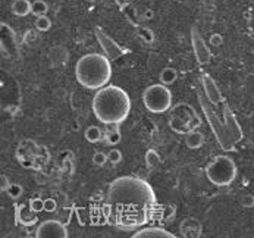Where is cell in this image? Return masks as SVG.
Returning a JSON list of instances; mask_svg holds the SVG:
<instances>
[{
	"mask_svg": "<svg viewBox=\"0 0 254 238\" xmlns=\"http://www.w3.org/2000/svg\"><path fill=\"white\" fill-rule=\"evenodd\" d=\"M156 207V194L151 185L132 175L119 176L109 185L105 213L111 223L132 229L148 222Z\"/></svg>",
	"mask_w": 254,
	"mask_h": 238,
	"instance_id": "obj_1",
	"label": "cell"
},
{
	"mask_svg": "<svg viewBox=\"0 0 254 238\" xmlns=\"http://www.w3.org/2000/svg\"><path fill=\"white\" fill-rule=\"evenodd\" d=\"M93 112L105 125H119L131 112V99L118 85H106L97 90L93 99Z\"/></svg>",
	"mask_w": 254,
	"mask_h": 238,
	"instance_id": "obj_2",
	"label": "cell"
},
{
	"mask_svg": "<svg viewBox=\"0 0 254 238\" xmlns=\"http://www.w3.org/2000/svg\"><path fill=\"white\" fill-rule=\"evenodd\" d=\"M77 81L88 90H100L112 78L111 59L100 53H88L78 59L75 66Z\"/></svg>",
	"mask_w": 254,
	"mask_h": 238,
	"instance_id": "obj_3",
	"label": "cell"
},
{
	"mask_svg": "<svg viewBox=\"0 0 254 238\" xmlns=\"http://www.w3.org/2000/svg\"><path fill=\"white\" fill-rule=\"evenodd\" d=\"M238 169L235 162L229 156H216L206 166L207 179L216 187H228L237 178Z\"/></svg>",
	"mask_w": 254,
	"mask_h": 238,
	"instance_id": "obj_4",
	"label": "cell"
},
{
	"mask_svg": "<svg viewBox=\"0 0 254 238\" xmlns=\"http://www.w3.org/2000/svg\"><path fill=\"white\" fill-rule=\"evenodd\" d=\"M143 103L151 113H165L172 106V93L165 84H153L144 90Z\"/></svg>",
	"mask_w": 254,
	"mask_h": 238,
	"instance_id": "obj_5",
	"label": "cell"
},
{
	"mask_svg": "<svg viewBox=\"0 0 254 238\" xmlns=\"http://www.w3.org/2000/svg\"><path fill=\"white\" fill-rule=\"evenodd\" d=\"M198 99L201 100L203 111H205V113H206V116H207V119H209V122L212 125V129H213V132H215V135H216V138L219 141L221 147L223 150H228V152L234 150L235 144H234L232 140L228 135V131H226L225 122L222 119V115H219L218 111L212 109L213 103L206 97V94H198Z\"/></svg>",
	"mask_w": 254,
	"mask_h": 238,
	"instance_id": "obj_6",
	"label": "cell"
},
{
	"mask_svg": "<svg viewBox=\"0 0 254 238\" xmlns=\"http://www.w3.org/2000/svg\"><path fill=\"white\" fill-rule=\"evenodd\" d=\"M190 109H191V106H188V105H179L172 111L171 128L174 131L181 132V134H188V132L194 131L197 127H200L201 121L197 116V112L194 111L191 115H188Z\"/></svg>",
	"mask_w": 254,
	"mask_h": 238,
	"instance_id": "obj_7",
	"label": "cell"
},
{
	"mask_svg": "<svg viewBox=\"0 0 254 238\" xmlns=\"http://www.w3.org/2000/svg\"><path fill=\"white\" fill-rule=\"evenodd\" d=\"M37 238H68V229L66 226L59 222L58 219H47L35 231Z\"/></svg>",
	"mask_w": 254,
	"mask_h": 238,
	"instance_id": "obj_8",
	"label": "cell"
},
{
	"mask_svg": "<svg viewBox=\"0 0 254 238\" xmlns=\"http://www.w3.org/2000/svg\"><path fill=\"white\" fill-rule=\"evenodd\" d=\"M191 43H192V50L195 55V59L200 65H207L212 59V52L209 44H206L205 38H203L197 30V27L191 28Z\"/></svg>",
	"mask_w": 254,
	"mask_h": 238,
	"instance_id": "obj_9",
	"label": "cell"
},
{
	"mask_svg": "<svg viewBox=\"0 0 254 238\" xmlns=\"http://www.w3.org/2000/svg\"><path fill=\"white\" fill-rule=\"evenodd\" d=\"M221 108H222V111H221L222 119H223V122H225L228 135H229V138L232 140V143L235 144V143H238V141L242 140V129H241V127H239V124H238L235 115L232 113V111L229 109V106L225 103V100L221 103Z\"/></svg>",
	"mask_w": 254,
	"mask_h": 238,
	"instance_id": "obj_10",
	"label": "cell"
},
{
	"mask_svg": "<svg viewBox=\"0 0 254 238\" xmlns=\"http://www.w3.org/2000/svg\"><path fill=\"white\" fill-rule=\"evenodd\" d=\"M94 31H95V37H97L98 43L101 44V49L105 50L106 56H108L111 61L118 59L119 56H122L124 50L119 47V44H116V41H113L103 30L98 28V27H97Z\"/></svg>",
	"mask_w": 254,
	"mask_h": 238,
	"instance_id": "obj_11",
	"label": "cell"
},
{
	"mask_svg": "<svg viewBox=\"0 0 254 238\" xmlns=\"http://www.w3.org/2000/svg\"><path fill=\"white\" fill-rule=\"evenodd\" d=\"M201 85H203V90H205L206 97L213 103V106H219L225 100L223 96H222V93L219 91V87H218L216 81L213 79L212 75L203 74V77H201Z\"/></svg>",
	"mask_w": 254,
	"mask_h": 238,
	"instance_id": "obj_12",
	"label": "cell"
},
{
	"mask_svg": "<svg viewBox=\"0 0 254 238\" xmlns=\"http://www.w3.org/2000/svg\"><path fill=\"white\" fill-rule=\"evenodd\" d=\"M132 238H175V234L163 229V228H158V226H151V228H144L137 231Z\"/></svg>",
	"mask_w": 254,
	"mask_h": 238,
	"instance_id": "obj_13",
	"label": "cell"
},
{
	"mask_svg": "<svg viewBox=\"0 0 254 238\" xmlns=\"http://www.w3.org/2000/svg\"><path fill=\"white\" fill-rule=\"evenodd\" d=\"M179 231L184 237H200L201 235V225L197 219L194 218H187L181 222L179 225Z\"/></svg>",
	"mask_w": 254,
	"mask_h": 238,
	"instance_id": "obj_14",
	"label": "cell"
},
{
	"mask_svg": "<svg viewBox=\"0 0 254 238\" xmlns=\"http://www.w3.org/2000/svg\"><path fill=\"white\" fill-rule=\"evenodd\" d=\"M16 221H18L21 225H24V226H30V225L37 223L38 218H37L35 212H34L30 206L27 207L25 205H21V206L18 207V210H16Z\"/></svg>",
	"mask_w": 254,
	"mask_h": 238,
	"instance_id": "obj_15",
	"label": "cell"
},
{
	"mask_svg": "<svg viewBox=\"0 0 254 238\" xmlns=\"http://www.w3.org/2000/svg\"><path fill=\"white\" fill-rule=\"evenodd\" d=\"M31 2L30 0H15L11 6V11L16 16H27L31 14Z\"/></svg>",
	"mask_w": 254,
	"mask_h": 238,
	"instance_id": "obj_16",
	"label": "cell"
},
{
	"mask_svg": "<svg viewBox=\"0 0 254 238\" xmlns=\"http://www.w3.org/2000/svg\"><path fill=\"white\" fill-rule=\"evenodd\" d=\"M203 143H205V137H203L201 132H197V131H191L187 134L185 137V144L188 149L191 150H197L203 146Z\"/></svg>",
	"mask_w": 254,
	"mask_h": 238,
	"instance_id": "obj_17",
	"label": "cell"
},
{
	"mask_svg": "<svg viewBox=\"0 0 254 238\" xmlns=\"http://www.w3.org/2000/svg\"><path fill=\"white\" fill-rule=\"evenodd\" d=\"M145 165L148 169H156L160 165V156L156 150L150 149L145 152Z\"/></svg>",
	"mask_w": 254,
	"mask_h": 238,
	"instance_id": "obj_18",
	"label": "cell"
},
{
	"mask_svg": "<svg viewBox=\"0 0 254 238\" xmlns=\"http://www.w3.org/2000/svg\"><path fill=\"white\" fill-rule=\"evenodd\" d=\"M176 79H178V74H176V71L174 68H165L160 72V82L165 84V85H171Z\"/></svg>",
	"mask_w": 254,
	"mask_h": 238,
	"instance_id": "obj_19",
	"label": "cell"
},
{
	"mask_svg": "<svg viewBox=\"0 0 254 238\" xmlns=\"http://www.w3.org/2000/svg\"><path fill=\"white\" fill-rule=\"evenodd\" d=\"M84 135L88 143H98L101 140V129L98 127H88Z\"/></svg>",
	"mask_w": 254,
	"mask_h": 238,
	"instance_id": "obj_20",
	"label": "cell"
},
{
	"mask_svg": "<svg viewBox=\"0 0 254 238\" xmlns=\"http://www.w3.org/2000/svg\"><path fill=\"white\" fill-rule=\"evenodd\" d=\"M48 11V6L44 0H35L31 5V14H34L35 16H41V15H46Z\"/></svg>",
	"mask_w": 254,
	"mask_h": 238,
	"instance_id": "obj_21",
	"label": "cell"
},
{
	"mask_svg": "<svg viewBox=\"0 0 254 238\" xmlns=\"http://www.w3.org/2000/svg\"><path fill=\"white\" fill-rule=\"evenodd\" d=\"M35 28H37V31H40V32H46V31H48L50 28H52V21H50L48 16L41 15V16H38V18L35 19Z\"/></svg>",
	"mask_w": 254,
	"mask_h": 238,
	"instance_id": "obj_22",
	"label": "cell"
},
{
	"mask_svg": "<svg viewBox=\"0 0 254 238\" xmlns=\"http://www.w3.org/2000/svg\"><path fill=\"white\" fill-rule=\"evenodd\" d=\"M6 193H8V196H9L11 199L16 200V199H19V197L22 196L24 190H22V187H21L19 184H11V185L8 187V190H6Z\"/></svg>",
	"mask_w": 254,
	"mask_h": 238,
	"instance_id": "obj_23",
	"label": "cell"
},
{
	"mask_svg": "<svg viewBox=\"0 0 254 238\" xmlns=\"http://www.w3.org/2000/svg\"><path fill=\"white\" fill-rule=\"evenodd\" d=\"M108 162H109V158H108V155L103 153V152H97V153L93 155V163H94L95 166H105Z\"/></svg>",
	"mask_w": 254,
	"mask_h": 238,
	"instance_id": "obj_24",
	"label": "cell"
},
{
	"mask_svg": "<svg viewBox=\"0 0 254 238\" xmlns=\"http://www.w3.org/2000/svg\"><path fill=\"white\" fill-rule=\"evenodd\" d=\"M30 207L35 212V213H38V212H43L44 210V200L43 199H40L38 196H35L34 199H31L30 200Z\"/></svg>",
	"mask_w": 254,
	"mask_h": 238,
	"instance_id": "obj_25",
	"label": "cell"
},
{
	"mask_svg": "<svg viewBox=\"0 0 254 238\" xmlns=\"http://www.w3.org/2000/svg\"><path fill=\"white\" fill-rule=\"evenodd\" d=\"M108 158H109V162H111L112 165H118V163L122 160V153H121V150H118V149H112V150L108 153Z\"/></svg>",
	"mask_w": 254,
	"mask_h": 238,
	"instance_id": "obj_26",
	"label": "cell"
},
{
	"mask_svg": "<svg viewBox=\"0 0 254 238\" xmlns=\"http://www.w3.org/2000/svg\"><path fill=\"white\" fill-rule=\"evenodd\" d=\"M108 144H111V146H115V144H118V143L121 141V132H119V129H116V131H112L111 134H108Z\"/></svg>",
	"mask_w": 254,
	"mask_h": 238,
	"instance_id": "obj_27",
	"label": "cell"
},
{
	"mask_svg": "<svg viewBox=\"0 0 254 238\" xmlns=\"http://www.w3.org/2000/svg\"><path fill=\"white\" fill-rule=\"evenodd\" d=\"M241 206H242L244 209H251V207H254V196H251V194L242 196V197H241Z\"/></svg>",
	"mask_w": 254,
	"mask_h": 238,
	"instance_id": "obj_28",
	"label": "cell"
},
{
	"mask_svg": "<svg viewBox=\"0 0 254 238\" xmlns=\"http://www.w3.org/2000/svg\"><path fill=\"white\" fill-rule=\"evenodd\" d=\"M58 209V202L55 199H46L44 200V210L46 212H55Z\"/></svg>",
	"mask_w": 254,
	"mask_h": 238,
	"instance_id": "obj_29",
	"label": "cell"
},
{
	"mask_svg": "<svg viewBox=\"0 0 254 238\" xmlns=\"http://www.w3.org/2000/svg\"><path fill=\"white\" fill-rule=\"evenodd\" d=\"M210 44H212L213 47H219V46H222V44H223V37H222L219 32L212 34V35H210Z\"/></svg>",
	"mask_w": 254,
	"mask_h": 238,
	"instance_id": "obj_30",
	"label": "cell"
},
{
	"mask_svg": "<svg viewBox=\"0 0 254 238\" xmlns=\"http://www.w3.org/2000/svg\"><path fill=\"white\" fill-rule=\"evenodd\" d=\"M11 184H12V182H9L8 176H6V175H2V187H0V188H2V191H6L8 187H9Z\"/></svg>",
	"mask_w": 254,
	"mask_h": 238,
	"instance_id": "obj_31",
	"label": "cell"
},
{
	"mask_svg": "<svg viewBox=\"0 0 254 238\" xmlns=\"http://www.w3.org/2000/svg\"><path fill=\"white\" fill-rule=\"evenodd\" d=\"M153 16H155V12H153V11H151V9H145V12H144V19L150 21V19H153Z\"/></svg>",
	"mask_w": 254,
	"mask_h": 238,
	"instance_id": "obj_32",
	"label": "cell"
},
{
	"mask_svg": "<svg viewBox=\"0 0 254 238\" xmlns=\"http://www.w3.org/2000/svg\"><path fill=\"white\" fill-rule=\"evenodd\" d=\"M116 2H118V5L124 9V8L129 3V0H116Z\"/></svg>",
	"mask_w": 254,
	"mask_h": 238,
	"instance_id": "obj_33",
	"label": "cell"
},
{
	"mask_svg": "<svg viewBox=\"0 0 254 238\" xmlns=\"http://www.w3.org/2000/svg\"><path fill=\"white\" fill-rule=\"evenodd\" d=\"M250 28H251V31L254 32V19H251V22H250Z\"/></svg>",
	"mask_w": 254,
	"mask_h": 238,
	"instance_id": "obj_34",
	"label": "cell"
}]
</instances>
